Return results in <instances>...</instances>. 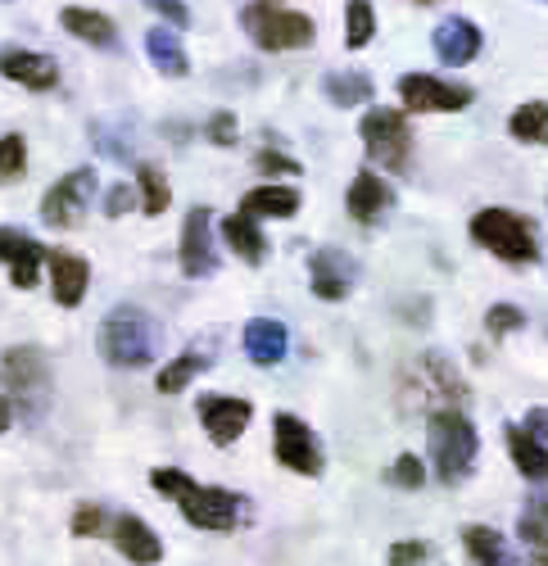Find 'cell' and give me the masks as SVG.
Returning <instances> with one entry per match:
<instances>
[{
    "mask_svg": "<svg viewBox=\"0 0 548 566\" xmlns=\"http://www.w3.org/2000/svg\"><path fill=\"white\" fill-rule=\"evenodd\" d=\"M146 10H155L159 19H168V28H187L191 23V10L181 0H146Z\"/></svg>",
    "mask_w": 548,
    "mask_h": 566,
    "instance_id": "cell-42",
    "label": "cell"
},
{
    "mask_svg": "<svg viewBox=\"0 0 548 566\" xmlns=\"http://www.w3.org/2000/svg\"><path fill=\"white\" fill-rule=\"evenodd\" d=\"M51 259L45 254L32 235H23V231H14V227H0V263L10 268V281L19 291H32L36 286V276H41V263Z\"/></svg>",
    "mask_w": 548,
    "mask_h": 566,
    "instance_id": "cell-14",
    "label": "cell"
},
{
    "mask_svg": "<svg viewBox=\"0 0 548 566\" xmlns=\"http://www.w3.org/2000/svg\"><path fill=\"white\" fill-rule=\"evenodd\" d=\"M386 562H390V566H431V548H426L422 539H399Z\"/></svg>",
    "mask_w": 548,
    "mask_h": 566,
    "instance_id": "cell-38",
    "label": "cell"
},
{
    "mask_svg": "<svg viewBox=\"0 0 548 566\" xmlns=\"http://www.w3.org/2000/svg\"><path fill=\"white\" fill-rule=\"evenodd\" d=\"M131 200H136V196H131V186L118 181V186H109V196H105V213H109V218H123V213L131 209Z\"/></svg>",
    "mask_w": 548,
    "mask_h": 566,
    "instance_id": "cell-43",
    "label": "cell"
},
{
    "mask_svg": "<svg viewBox=\"0 0 548 566\" xmlns=\"http://www.w3.org/2000/svg\"><path fill=\"white\" fill-rule=\"evenodd\" d=\"M526 516H530V522H535V526H544V531H548V499L530 503V507H526Z\"/></svg>",
    "mask_w": 548,
    "mask_h": 566,
    "instance_id": "cell-45",
    "label": "cell"
},
{
    "mask_svg": "<svg viewBox=\"0 0 548 566\" xmlns=\"http://www.w3.org/2000/svg\"><path fill=\"white\" fill-rule=\"evenodd\" d=\"M14 427V403L6 399V395H0V436H6Z\"/></svg>",
    "mask_w": 548,
    "mask_h": 566,
    "instance_id": "cell-46",
    "label": "cell"
},
{
    "mask_svg": "<svg viewBox=\"0 0 548 566\" xmlns=\"http://www.w3.org/2000/svg\"><path fill=\"white\" fill-rule=\"evenodd\" d=\"M386 481L399 485V490H422V485H426V467H422L418 453H399L394 467L386 471Z\"/></svg>",
    "mask_w": 548,
    "mask_h": 566,
    "instance_id": "cell-34",
    "label": "cell"
},
{
    "mask_svg": "<svg viewBox=\"0 0 548 566\" xmlns=\"http://www.w3.org/2000/svg\"><path fill=\"white\" fill-rule=\"evenodd\" d=\"M241 345H245V358H250L254 367H277V363L286 358L291 336H286V326H282L277 317H250Z\"/></svg>",
    "mask_w": 548,
    "mask_h": 566,
    "instance_id": "cell-20",
    "label": "cell"
},
{
    "mask_svg": "<svg viewBox=\"0 0 548 566\" xmlns=\"http://www.w3.org/2000/svg\"><path fill=\"white\" fill-rule=\"evenodd\" d=\"M109 535H114V548L127 557V562H136V566H159L164 562V544H159V535L141 522V516H118V522L109 526Z\"/></svg>",
    "mask_w": 548,
    "mask_h": 566,
    "instance_id": "cell-19",
    "label": "cell"
},
{
    "mask_svg": "<svg viewBox=\"0 0 548 566\" xmlns=\"http://www.w3.org/2000/svg\"><path fill=\"white\" fill-rule=\"evenodd\" d=\"M0 381H6V390L28 412H41L45 395H51V358H45L36 345H14L6 358H0Z\"/></svg>",
    "mask_w": 548,
    "mask_h": 566,
    "instance_id": "cell-6",
    "label": "cell"
},
{
    "mask_svg": "<svg viewBox=\"0 0 548 566\" xmlns=\"http://www.w3.org/2000/svg\"><path fill=\"white\" fill-rule=\"evenodd\" d=\"M323 91H327V101L349 109V105H368L372 101V77L368 73H327L323 77Z\"/></svg>",
    "mask_w": 548,
    "mask_h": 566,
    "instance_id": "cell-29",
    "label": "cell"
},
{
    "mask_svg": "<svg viewBox=\"0 0 548 566\" xmlns=\"http://www.w3.org/2000/svg\"><path fill=\"white\" fill-rule=\"evenodd\" d=\"M96 200V168H73L68 177H60L41 200V222L45 227H77Z\"/></svg>",
    "mask_w": 548,
    "mask_h": 566,
    "instance_id": "cell-8",
    "label": "cell"
},
{
    "mask_svg": "<svg viewBox=\"0 0 548 566\" xmlns=\"http://www.w3.org/2000/svg\"><path fill=\"white\" fill-rule=\"evenodd\" d=\"M431 45H435L440 64H449V69H463V64H472V60L481 55L485 36H481V28H476L472 19H444V23L435 28Z\"/></svg>",
    "mask_w": 548,
    "mask_h": 566,
    "instance_id": "cell-16",
    "label": "cell"
},
{
    "mask_svg": "<svg viewBox=\"0 0 548 566\" xmlns=\"http://www.w3.org/2000/svg\"><path fill=\"white\" fill-rule=\"evenodd\" d=\"M526 431H535L539 440H548V408H535V412L526 417Z\"/></svg>",
    "mask_w": 548,
    "mask_h": 566,
    "instance_id": "cell-44",
    "label": "cell"
},
{
    "mask_svg": "<svg viewBox=\"0 0 548 566\" xmlns=\"http://www.w3.org/2000/svg\"><path fill=\"white\" fill-rule=\"evenodd\" d=\"M358 136L368 146V159L386 172H408V164H413V127L399 109H368Z\"/></svg>",
    "mask_w": 548,
    "mask_h": 566,
    "instance_id": "cell-5",
    "label": "cell"
},
{
    "mask_svg": "<svg viewBox=\"0 0 548 566\" xmlns=\"http://www.w3.org/2000/svg\"><path fill=\"white\" fill-rule=\"evenodd\" d=\"M372 36H377L372 0H349V6H345V45H349V51H362Z\"/></svg>",
    "mask_w": 548,
    "mask_h": 566,
    "instance_id": "cell-32",
    "label": "cell"
},
{
    "mask_svg": "<svg viewBox=\"0 0 548 566\" xmlns=\"http://www.w3.org/2000/svg\"><path fill=\"white\" fill-rule=\"evenodd\" d=\"M308 286L317 300H327V304H340L354 286V259L340 254V250H317L308 259Z\"/></svg>",
    "mask_w": 548,
    "mask_h": 566,
    "instance_id": "cell-15",
    "label": "cell"
},
{
    "mask_svg": "<svg viewBox=\"0 0 548 566\" xmlns=\"http://www.w3.org/2000/svg\"><path fill=\"white\" fill-rule=\"evenodd\" d=\"M222 241L232 245L250 268H259L267 259V241H263V231H259V222L250 213H226L222 218Z\"/></svg>",
    "mask_w": 548,
    "mask_h": 566,
    "instance_id": "cell-23",
    "label": "cell"
},
{
    "mask_svg": "<svg viewBox=\"0 0 548 566\" xmlns=\"http://www.w3.org/2000/svg\"><path fill=\"white\" fill-rule=\"evenodd\" d=\"M254 168L267 172V177H299V164L291 155H277V150H259L254 155Z\"/></svg>",
    "mask_w": 548,
    "mask_h": 566,
    "instance_id": "cell-39",
    "label": "cell"
},
{
    "mask_svg": "<svg viewBox=\"0 0 548 566\" xmlns=\"http://www.w3.org/2000/svg\"><path fill=\"white\" fill-rule=\"evenodd\" d=\"M60 23H64V32H73V36L86 41V45H101V51H109V45L118 41L114 19H105V14H96V10H82V6H68V10L60 14Z\"/></svg>",
    "mask_w": 548,
    "mask_h": 566,
    "instance_id": "cell-25",
    "label": "cell"
},
{
    "mask_svg": "<svg viewBox=\"0 0 548 566\" xmlns=\"http://www.w3.org/2000/svg\"><path fill=\"white\" fill-rule=\"evenodd\" d=\"M204 367H209V354H204V349H187V354H177V358L159 371L155 386H159V395H181Z\"/></svg>",
    "mask_w": 548,
    "mask_h": 566,
    "instance_id": "cell-28",
    "label": "cell"
},
{
    "mask_svg": "<svg viewBox=\"0 0 548 566\" xmlns=\"http://www.w3.org/2000/svg\"><path fill=\"white\" fill-rule=\"evenodd\" d=\"M101 354H105V363L127 367V371L150 367L159 358V322L136 304H118L101 322Z\"/></svg>",
    "mask_w": 548,
    "mask_h": 566,
    "instance_id": "cell-2",
    "label": "cell"
},
{
    "mask_svg": "<svg viewBox=\"0 0 548 566\" xmlns=\"http://www.w3.org/2000/svg\"><path fill=\"white\" fill-rule=\"evenodd\" d=\"M241 213H250V218H295L299 213V191H291V186H254V191L241 200Z\"/></svg>",
    "mask_w": 548,
    "mask_h": 566,
    "instance_id": "cell-26",
    "label": "cell"
},
{
    "mask_svg": "<svg viewBox=\"0 0 548 566\" xmlns=\"http://www.w3.org/2000/svg\"><path fill=\"white\" fill-rule=\"evenodd\" d=\"M177 507L196 531H236L241 526V494L222 490V485H191L177 499Z\"/></svg>",
    "mask_w": 548,
    "mask_h": 566,
    "instance_id": "cell-10",
    "label": "cell"
},
{
    "mask_svg": "<svg viewBox=\"0 0 548 566\" xmlns=\"http://www.w3.org/2000/svg\"><path fill=\"white\" fill-rule=\"evenodd\" d=\"M241 23L259 51H304L317 36V23L299 10H286L282 0H250L241 10Z\"/></svg>",
    "mask_w": 548,
    "mask_h": 566,
    "instance_id": "cell-3",
    "label": "cell"
},
{
    "mask_svg": "<svg viewBox=\"0 0 548 566\" xmlns=\"http://www.w3.org/2000/svg\"><path fill=\"white\" fill-rule=\"evenodd\" d=\"M150 485H155L159 499H172V503H177L196 481L187 476V471H177V467H155V471H150Z\"/></svg>",
    "mask_w": 548,
    "mask_h": 566,
    "instance_id": "cell-36",
    "label": "cell"
},
{
    "mask_svg": "<svg viewBox=\"0 0 548 566\" xmlns=\"http://www.w3.org/2000/svg\"><path fill=\"white\" fill-rule=\"evenodd\" d=\"M68 531H73L77 539H96V535H105L109 526H105V512H101V503H77V512H73Z\"/></svg>",
    "mask_w": 548,
    "mask_h": 566,
    "instance_id": "cell-37",
    "label": "cell"
},
{
    "mask_svg": "<svg viewBox=\"0 0 548 566\" xmlns=\"http://www.w3.org/2000/svg\"><path fill=\"white\" fill-rule=\"evenodd\" d=\"M146 55H150L155 73H164V77H187V73H191V60H187V51H181L177 28H155V32H146Z\"/></svg>",
    "mask_w": 548,
    "mask_h": 566,
    "instance_id": "cell-24",
    "label": "cell"
},
{
    "mask_svg": "<svg viewBox=\"0 0 548 566\" xmlns=\"http://www.w3.org/2000/svg\"><path fill=\"white\" fill-rule=\"evenodd\" d=\"M508 132L530 146H548V101H530L508 118Z\"/></svg>",
    "mask_w": 548,
    "mask_h": 566,
    "instance_id": "cell-31",
    "label": "cell"
},
{
    "mask_svg": "<svg viewBox=\"0 0 548 566\" xmlns=\"http://www.w3.org/2000/svg\"><path fill=\"white\" fill-rule=\"evenodd\" d=\"M399 101L408 114H453L472 105V86H453L431 73H403L399 77Z\"/></svg>",
    "mask_w": 548,
    "mask_h": 566,
    "instance_id": "cell-9",
    "label": "cell"
},
{
    "mask_svg": "<svg viewBox=\"0 0 548 566\" xmlns=\"http://www.w3.org/2000/svg\"><path fill=\"white\" fill-rule=\"evenodd\" d=\"M272 449H277V462L299 471V476H323V444H317L313 427L295 412H277L272 417Z\"/></svg>",
    "mask_w": 548,
    "mask_h": 566,
    "instance_id": "cell-7",
    "label": "cell"
},
{
    "mask_svg": "<svg viewBox=\"0 0 548 566\" xmlns=\"http://www.w3.org/2000/svg\"><path fill=\"white\" fill-rule=\"evenodd\" d=\"M544 6H548V0H544Z\"/></svg>",
    "mask_w": 548,
    "mask_h": 566,
    "instance_id": "cell-48",
    "label": "cell"
},
{
    "mask_svg": "<svg viewBox=\"0 0 548 566\" xmlns=\"http://www.w3.org/2000/svg\"><path fill=\"white\" fill-rule=\"evenodd\" d=\"M181 272L187 276H209L218 272V250H213V213L209 209H191L181 222Z\"/></svg>",
    "mask_w": 548,
    "mask_h": 566,
    "instance_id": "cell-12",
    "label": "cell"
},
{
    "mask_svg": "<svg viewBox=\"0 0 548 566\" xmlns=\"http://www.w3.org/2000/svg\"><path fill=\"white\" fill-rule=\"evenodd\" d=\"M196 412H200V427L209 431L213 444H236L241 431L250 427V417H254V403L236 399V395H204L196 403Z\"/></svg>",
    "mask_w": 548,
    "mask_h": 566,
    "instance_id": "cell-11",
    "label": "cell"
},
{
    "mask_svg": "<svg viewBox=\"0 0 548 566\" xmlns=\"http://www.w3.org/2000/svg\"><path fill=\"white\" fill-rule=\"evenodd\" d=\"M508 453H513V467L521 471L530 485L548 481V440H539L526 427H508Z\"/></svg>",
    "mask_w": 548,
    "mask_h": 566,
    "instance_id": "cell-21",
    "label": "cell"
},
{
    "mask_svg": "<svg viewBox=\"0 0 548 566\" xmlns=\"http://www.w3.org/2000/svg\"><path fill=\"white\" fill-rule=\"evenodd\" d=\"M51 291H55V304L60 308H77L86 300V286H91V263L73 250H55L51 259Z\"/></svg>",
    "mask_w": 548,
    "mask_h": 566,
    "instance_id": "cell-18",
    "label": "cell"
},
{
    "mask_svg": "<svg viewBox=\"0 0 548 566\" xmlns=\"http://www.w3.org/2000/svg\"><path fill=\"white\" fill-rule=\"evenodd\" d=\"M422 395H435L444 408H463L467 403V386H463V376L453 371L440 354H422Z\"/></svg>",
    "mask_w": 548,
    "mask_h": 566,
    "instance_id": "cell-22",
    "label": "cell"
},
{
    "mask_svg": "<svg viewBox=\"0 0 548 566\" xmlns=\"http://www.w3.org/2000/svg\"><path fill=\"white\" fill-rule=\"evenodd\" d=\"M521 539H526V548H530V566H548V531L535 526L530 516H521Z\"/></svg>",
    "mask_w": 548,
    "mask_h": 566,
    "instance_id": "cell-40",
    "label": "cell"
},
{
    "mask_svg": "<svg viewBox=\"0 0 548 566\" xmlns=\"http://www.w3.org/2000/svg\"><path fill=\"white\" fill-rule=\"evenodd\" d=\"M426 449L435 462V476L444 485H459L472 476L481 440H476V427L463 417V408H435L426 417Z\"/></svg>",
    "mask_w": 548,
    "mask_h": 566,
    "instance_id": "cell-1",
    "label": "cell"
},
{
    "mask_svg": "<svg viewBox=\"0 0 548 566\" xmlns=\"http://www.w3.org/2000/svg\"><path fill=\"white\" fill-rule=\"evenodd\" d=\"M136 191H141V209H146L150 218H159V213L172 205L168 177H164V168H155V164H136Z\"/></svg>",
    "mask_w": 548,
    "mask_h": 566,
    "instance_id": "cell-30",
    "label": "cell"
},
{
    "mask_svg": "<svg viewBox=\"0 0 548 566\" xmlns=\"http://www.w3.org/2000/svg\"><path fill=\"white\" fill-rule=\"evenodd\" d=\"M204 140H213V146H236V118L232 114H213L209 123H204Z\"/></svg>",
    "mask_w": 548,
    "mask_h": 566,
    "instance_id": "cell-41",
    "label": "cell"
},
{
    "mask_svg": "<svg viewBox=\"0 0 548 566\" xmlns=\"http://www.w3.org/2000/svg\"><path fill=\"white\" fill-rule=\"evenodd\" d=\"M345 205H349V218H354V222L377 227V218H386V209L394 205V191L386 186V177H377L372 168H362V172L349 181Z\"/></svg>",
    "mask_w": 548,
    "mask_h": 566,
    "instance_id": "cell-17",
    "label": "cell"
},
{
    "mask_svg": "<svg viewBox=\"0 0 548 566\" xmlns=\"http://www.w3.org/2000/svg\"><path fill=\"white\" fill-rule=\"evenodd\" d=\"M0 77H10L28 91H55L60 86V64L51 55L23 51V45H6V51H0Z\"/></svg>",
    "mask_w": 548,
    "mask_h": 566,
    "instance_id": "cell-13",
    "label": "cell"
},
{
    "mask_svg": "<svg viewBox=\"0 0 548 566\" xmlns=\"http://www.w3.org/2000/svg\"><path fill=\"white\" fill-rule=\"evenodd\" d=\"M463 544H467V553H472V562H476V566H517V557L508 553L504 535L489 531V526H467Z\"/></svg>",
    "mask_w": 548,
    "mask_h": 566,
    "instance_id": "cell-27",
    "label": "cell"
},
{
    "mask_svg": "<svg viewBox=\"0 0 548 566\" xmlns=\"http://www.w3.org/2000/svg\"><path fill=\"white\" fill-rule=\"evenodd\" d=\"M28 168V146H23V136L10 132V136H0V181H19Z\"/></svg>",
    "mask_w": 548,
    "mask_h": 566,
    "instance_id": "cell-33",
    "label": "cell"
},
{
    "mask_svg": "<svg viewBox=\"0 0 548 566\" xmlns=\"http://www.w3.org/2000/svg\"><path fill=\"white\" fill-rule=\"evenodd\" d=\"M418 6H435V0H418Z\"/></svg>",
    "mask_w": 548,
    "mask_h": 566,
    "instance_id": "cell-47",
    "label": "cell"
},
{
    "mask_svg": "<svg viewBox=\"0 0 548 566\" xmlns=\"http://www.w3.org/2000/svg\"><path fill=\"white\" fill-rule=\"evenodd\" d=\"M526 326V313L517 308V304H494L489 313H485V332L498 340V336H513V332H521Z\"/></svg>",
    "mask_w": 548,
    "mask_h": 566,
    "instance_id": "cell-35",
    "label": "cell"
},
{
    "mask_svg": "<svg viewBox=\"0 0 548 566\" xmlns=\"http://www.w3.org/2000/svg\"><path fill=\"white\" fill-rule=\"evenodd\" d=\"M472 241L504 263H535L539 259L535 227L513 209H481L472 218Z\"/></svg>",
    "mask_w": 548,
    "mask_h": 566,
    "instance_id": "cell-4",
    "label": "cell"
}]
</instances>
